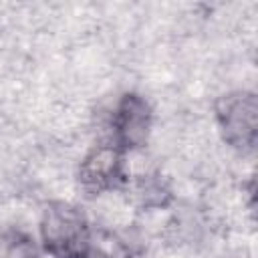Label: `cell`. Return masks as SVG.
<instances>
[{"label":"cell","mask_w":258,"mask_h":258,"mask_svg":"<svg viewBox=\"0 0 258 258\" xmlns=\"http://www.w3.org/2000/svg\"><path fill=\"white\" fill-rule=\"evenodd\" d=\"M40 244L52 258H95L91 222L69 202H50L40 216Z\"/></svg>","instance_id":"obj_1"},{"label":"cell","mask_w":258,"mask_h":258,"mask_svg":"<svg viewBox=\"0 0 258 258\" xmlns=\"http://www.w3.org/2000/svg\"><path fill=\"white\" fill-rule=\"evenodd\" d=\"M0 258H36V250L26 236L10 232L0 236Z\"/></svg>","instance_id":"obj_6"},{"label":"cell","mask_w":258,"mask_h":258,"mask_svg":"<svg viewBox=\"0 0 258 258\" xmlns=\"http://www.w3.org/2000/svg\"><path fill=\"white\" fill-rule=\"evenodd\" d=\"M216 121L222 137L238 151H254L258 127V101L252 91H232L218 99Z\"/></svg>","instance_id":"obj_2"},{"label":"cell","mask_w":258,"mask_h":258,"mask_svg":"<svg viewBox=\"0 0 258 258\" xmlns=\"http://www.w3.org/2000/svg\"><path fill=\"white\" fill-rule=\"evenodd\" d=\"M153 125V111L145 97L139 93H125L117 99L109 129H111V143H115L119 149L135 151L141 149L151 133Z\"/></svg>","instance_id":"obj_4"},{"label":"cell","mask_w":258,"mask_h":258,"mask_svg":"<svg viewBox=\"0 0 258 258\" xmlns=\"http://www.w3.org/2000/svg\"><path fill=\"white\" fill-rule=\"evenodd\" d=\"M129 181L125 151L111 141L97 143L87 151L79 165V183L91 196H101L125 187Z\"/></svg>","instance_id":"obj_3"},{"label":"cell","mask_w":258,"mask_h":258,"mask_svg":"<svg viewBox=\"0 0 258 258\" xmlns=\"http://www.w3.org/2000/svg\"><path fill=\"white\" fill-rule=\"evenodd\" d=\"M127 187H131L135 204H139L145 210L151 208H165L171 202V189L165 183V179L157 173H145L139 175L135 181H127Z\"/></svg>","instance_id":"obj_5"}]
</instances>
